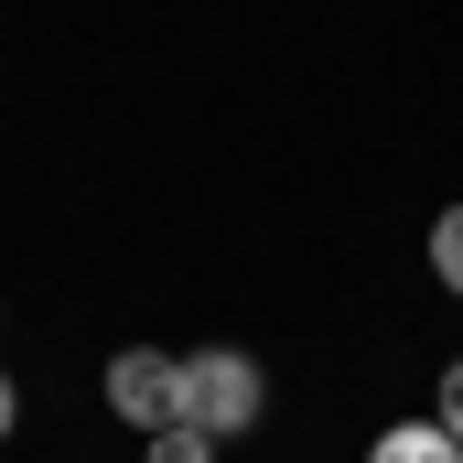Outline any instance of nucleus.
<instances>
[{
  "instance_id": "1",
  "label": "nucleus",
  "mask_w": 463,
  "mask_h": 463,
  "mask_svg": "<svg viewBox=\"0 0 463 463\" xmlns=\"http://www.w3.org/2000/svg\"><path fill=\"white\" fill-rule=\"evenodd\" d=\"M259 410H269V377H259V355H237V345L184 355V431L227 442V431H248Z\"/></svg>"
},
{
  "instance_id": "6",
  "label": "nucleus",
  "mask_w": 463,
  "mask_h": 463,
  "mask_svg": "<svg viewBox=\"0 0 463 463\" xmlns=\"http://www.w3.org/2000/svg\"><path fill=\"white\" fill-rule=\"evenodd\" d=\"M431 420H442V431H453V442H463V355H453V366H442V410H431Z\"/></svg>"
},
{
  "instance_id": "5",
  "label": "nucleus",
  "mask_w": 463,
  "mask_h": 463,
  "mask_svg": "<svg viewBox=\"0 0 463 463\" xmlns=\"http://www.w3.org/2000/svg\"><path fill=\"white\" fill-rule=\"evenodd\" d=\"M151 463H216V442H205V431H184V420H173V431H151Z\"/></svg>"
},
{
  "instance_id": "2",
  "label": "nucleus",
  "mask_w": 463,
  "mask_h": 463,
  "mask_svg": "<svg viewBox=\"0 0 463 463\" xmlns=\"http://www.w3.org/2000/svg\"><path fill=\"white\" fill-rule=\"evenodd\" d=\"M109 410H118V420H140V431H173V420H184V355L118 345V355H109Z\"/></svg>"
},
{
  "instance_id": "7",
  "label": "nucleus",
  "mask_w": 463,
  "mask_h": 463,
  "mask_svg": "<svg viewBox=\"0 0 463 463\" xmlns=\"http://www.w3.org/2000/svg\"><path fill=\"white\" fill-rule=\"evenodd\" d=\"M11 410H22V399H11V377H0V442H11Z\"/></svg>"
},
{
  "instance_id": "4",
  "label": "nucleus",
  "mask_w": 463,
  "mask_h": 463,
  "mask_svg": "<svg viewBox=\"0 0 463 463\" xmlns=\"http://www.w3.org/2000/svg\"><path fill=\"white\" fill-rule=\"evenodd\" d=\"M431 269H442V291H463V205L431 227Z\"/></svg>"
},
{
  "instance_id": "3",
  "label": "nucleus",
  "mask_w": 463,
  "mask_h": 463,
  "mask_svg": "<svg viewBox=\"0 0 463 463\" xmlns=\"http://www.w3.org/2000/svg\"><path fill=\"white\" fill-rule=\"evenodd\" d=\"M366 463H463V442L442 431V420H399V431H377Z\"/></svg>"
}]
</instances>
